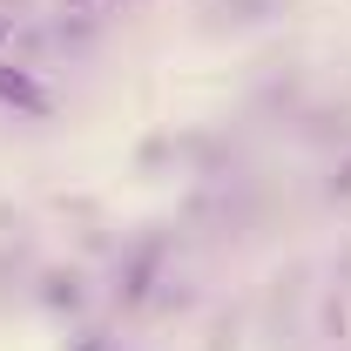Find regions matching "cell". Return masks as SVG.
<instances>
[{"label": "cell", "instance_id": "cell-2", "mask_svg": "<svg viewBox=\"0 0 351 351\" xmlns=\"http://www.w3.org/2000/svg\"><path fill=\"white\" fill-rule=\"evenodd\" d=\"M75 7H88V0H75Z\"/></svg>", "mask_w": 351, "mask_h": 351}, {"label": "cell", "instance_id": "cell-1", "mask_svg": "<svg viewBox=\"0 0 351 351\" xmlns=\"http://www.w3.org/2000/svg\"><path fill=\"white\" fill-rule=\"evenodd\" d=\"M0 34H7V21H0Z\"/></svg>", "mask_w": 351, "mask_h": 351}]
</instances>
